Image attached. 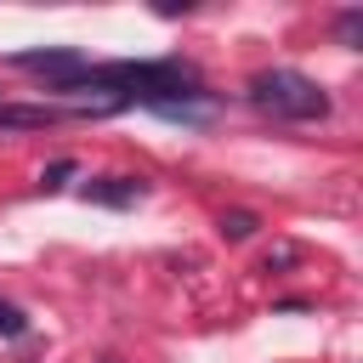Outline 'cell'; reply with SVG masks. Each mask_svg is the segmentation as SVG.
<instances>
[{"mask_svg":"<svg viewBox=\"0 0 363 363\" xmlns=\"http://www.w3.org/2000/svg\"><path fill=\"white\" fill-rule=\"evenodd\" d=\"M250 102L267 113V119H323L329 113V96L318 79H306L301 68H267L250 79Z\"/></svg>","mask_w":363,"mask_h":363,"instance_id":"obj_1","label":"cell"},{"mask_svg":"<svg viewBox=\"0 0 363 363\" xmlns=\"http://www.w3.org/2000/svg\"><path fill=\"white\" fill-rule=\"evenodd\" d=\"M11 68H23V74H45L57 91H74L85 74H91V62L79 57V51H68V45H45V51H17L11 57Z\"/></svg>","mask_w":363,"mask_h":363,"instance_id":"obj_2","label":"cell"},{"mask_svg":"<svg viewBox=\"0 0 363 363\" xmlns=\"http://www.w3.org/2000/svg\"><path fill=\"white\" fill-rule=\"evenodd\" d=\"M85 204H108V210H130L136 199H147V182L142 176H91L79 187Z\"/></svg>","mask_w":363,"mask_h":363,"instance_id":"obj_3","label":"cell"},{"mask_svg":"<svg viewBox=\"0 0 363 363\" xmlns=\"http://www.w3.org/2000/svg\"><path fill=\"white\" fill-rule=\"evenodd\" d=\"M79 108H57V102H6L0 108V130H45L57 119H68Z\"/></svg>","mask_w":363,"mask_h":363,"instance_id":"obj_4","label":"cell"},{"mask_svg":"<svg viewBox=\"0 0 363 363\" xmlns=\"http://www.w3.org/2000/svg\"><path fill=\"white\" fill-rule=\"evenodd\" d=\"M255 227H261V221H255L250 210H227V216H221V238H227V244H244V238H255Z\"/></svg>","mask_w":363,"mask_h":363,"instance_id":"obj_5","label":"cell"},{"mask_svg":"<svg viewBox=\"0 0 363 363\" xmlns=\"http://www.w3.org/2000/svg\"><path fill=\"white\" fill-rule=\"evenodd\" d=\"M0 335H6V340H17V335H28V318H23V312H17L11 301H0Z\"/></svg>","mask_w":363,"mask_h":363,"instance_id":"obj_6","label":"cell"},{"mask_svg":"<svg viewBox=\"0 0 363 363\" xmlns=\"http://www.w3.org/2000/svg\"><path fill=\"white\" fill-rule=\"evenodd\" d=\"M335 28H340V45H357V34H363V11H357V6H352V11H340V23H335Z\"/></svg>","mask_w":363,"mask_h":363,"instance_id":"obj_7","label":"cell"},{"mask_svg":"<svg viewBox=\"0 0 363 363\" xmlns=\"http://www.w3.org/2000/svg\"><path fill=\"white\" fill-rule=\"evenodd\" d=\"M68 176H74V159H57V164H51V170L40 176V187H45V193H57V187H62Z\"/></svg>","mask_w":363,"mask_h":363,"instance_id":"obj_8","label":"cell"},{"mask_svg":"<svg viewBox=\"0 0 363 363\" xmlns=\"http://www.w3.org/2000/svg\"><path fill=\"white\" fill-rule=\"evenodd\" d=\"M295 255H301V250H295V244H278V250H272V255H267V272H272V267H289V261H295Z\"/></svg>","mask_w":363,"mask_h":363,"instance_id":"obj_9","label":"cell"}]
</instances>
